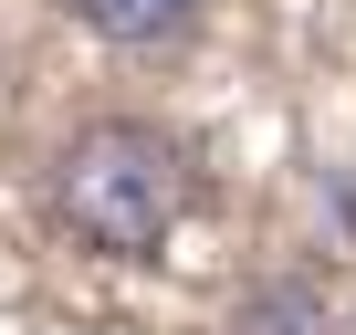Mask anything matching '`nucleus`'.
<instances>
[{
	"instance_id": "f257e3e1",
	"label": "nucleus",
	"mask_w": 356,
	"mask_h": 335,
	"mask_svg": "<svg viewBox=\"0 0 356 335\" xmlns=\"http://www.w3.org/2000/svg\"><path fill=\"white\" fill-rule=\"evenodd\" d=\"M189 189H200L189 179V147H178L168 126H147V115H95L53 157V210L105 262H157L168 231L189 220Z\"/></svg>"
},
{
	"instance_id": "f03ea898",
	"label": "nucleus",
	"mask_w": 356,
	"mask_h": 335,
	"mask_svg": "<svg viewBox=\"0 0 356 335\" xmlns=\"http://www.w3.org/2000/svg\"><path fill=\"white\" fill-rule=\"evenodd\" d=\"M63 11L95 32V42H115V53H147V42H178L200 22V0H63Z\"/></svg>"
}]
</instances>
